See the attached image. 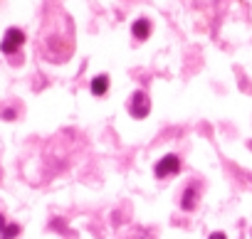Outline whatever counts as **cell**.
<instances>
[{
	"label": "cell",
	"instance_id": "1",
	"mask_svg": "<svg viewBox=\"0 0 252 239\" xmlns=\"http://www.w3.org/2000/svg\"><path fill=\"white\" fill-rule=\"evenodd\" d=\"M23 42H25V32L18 30V27H10V30L5 32L3 42H0V50H3L5 54H13V52H18V50L23 47Z\"/></svg>",
	"mask_w": 252,
	"mask_h": 239
},
{
	"label": "cell",
	"instance_id": "2",
	"mask_svg": "<svg viewBox=\"0 0 252 239\" xmlns=\"http://www.w3.org/2000/svg\"><path fill=\"white\" fill-rule=\"evenodd\" d=\"M149 108H151V101L144 91H134L131 101H129V113L134 118H146L149 116Z\"/></svg>",
	"mask_w": 252,
	"mask_h": 239
},
{
	"label": "cell",
	"instance_id": "3",
	"mask_svg": "<svg viewBox=\"0 0 252 239\" xmlns=\"http://www.w3.org/2000/svg\"><path fill=\"white\" fill-rule=\"evenodd\" d=\"M181 170V158L178 156H163L158 163H156V175L158 178H168V175H176Z\"/></svg>",
	"mask_w": 252,
	"mask_h": 239
},
{
	"label": "cell",
	"instance_id": "4",
	"mask_svg": "<svg viewBox=\"0 0 252 239\" xmlns=\"http://www.w3.org/2000/svg\"><path fill=\"white\" fill-rule=\"evenodd\" d=\"M131 35H134L136 40H146V37L151 35V23H149L146 18L136 20V23H134V27H131Z\"/></svg>",
	"mask_w": 252,
	"mask_h": 239
},
{
	"label": "cell",
	"instance_id": "5",
	"mask_svg": "<svg viewBox=\"0 0 252 239\" xmlns=\"http://www.w3.org/2000/svg\"><path fill=\"white\" fill-rule=\"evenodd\" d=\"M106 89H109V77L106 74H99V77L92 79V94L94 96H104Z\"/></svg>",
	"mask_w": 252,
	"mask_h": 239
},
{
	"label": "cell",
	"instance_id": "6",
	"mask_svg": "<svg viewBox=\"0 0 252 239\" xmlns=\"http://www.w3.org/2000/svg\"><path fill=\"white\" fill-rule=\"evenodd\" d=\"M195 200H198V190L195 187H186V192H183V210H193L195 207Z\"/></svg>",
	"mask_w": 252,
	"mask_h": 239
},
{
	"label": "cell",
	"instance_id": "7",
	"mask_svg": "<svg viewBox=\"0 0 252 239\" xmlns=\"http://www.w3.org/2000/svg\"><path fill=\"white\" fill-rule=\"evenodd\" d=\"M210 239H225V234L222 232H215V234H210Z\"/></svg>",
	"mask_w": 252,
	"mask_h": 239
}]
</instances>
